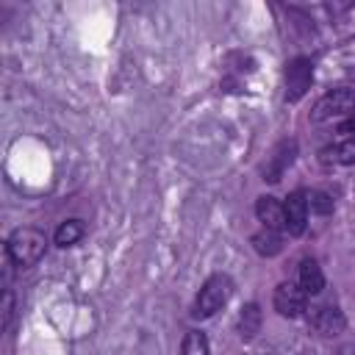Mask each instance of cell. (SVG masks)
I'll use <instances>...</instances> for the list:
<instances>
[{
    "label": "cell",
    "instance_id": "10",
    "mask_svg": "<svg viewBox=\"0 0 355 355\" xmlns=\"http://www.w3.org/2000/svg\"><path fill=\"white\" fill-rule=\"evenodd\" d=\"M322 164H336V166H352L355 164V136H347L319 153Z\"/></svg>",
    "mask_w": 355,
    "mask_h": 355
},
{
    "label": "cell",
    "instance_id": "1",
    "mask_svg": "<svg viewBox=\"0 0 355 355\" xmlns=\"http://www.w3.org/2000/svg\"><path fill=\"white\" fill-rule=\"evenodd\" d=\"M44 250H47L44 233L39 227H31V225H22V227L11 230V236L6 239V255L19 269L36 266L44 258Z\"/></svg>",
    "mask_w": 355,
    "mask_h": 355
},
{
    "label": "cell",
    "instance_id": "3",
    "mask_svg": "<svg viewBox=\"0 0 355 355\" xmlns=\"http://www.w3.org/2000/svg\"><path fill=\"white\" fill-rule=\"evenodd\" d=\"M347 114H355V89L338 86L316 100V105L311 108V122H327L333 116H347Z\"/></svg>",
    "mask_w": 355,
    "mask_h": 355
},
{
    "label": "cell",
    "instance_id": "6",
    "mask_svg": "<svg viewBox=\"0 0 355 355\" xmlns=\"http://www.w3.org/2000/svg\"><path fill=\"white\" fill-rule=\"evenodd\" d=\"M286 211V230L288 236H302L308 227V194L305 191H291L283 202Z\"/></svg>",
    "mask_w": 355,
    "mask_h": 355
},
{
    "label": "cell",
    "instance_id": "11",
    "mask_svg": "<svg viewBox=\"0 0 355 355\" xmlns=\"http://www.w3.org/2000/svg\"><path fill=\"white\" fill-rule=\"evenodd\" d=\"M300 288H302L308 297H316V294L324 288L322 266H319L313 258H305V261L300 263Z\"/></svg>",
    "mask_w": 355,
    "mask_h": 355
},
{
    "label": "cell",
    "instance_id": "18",
    "mask_svg": "<svg viewBox=\"0 0 355 355\" xmlns=\"http://www.w3.org/2000/svg\"><path fill=\"white\" fill-rule=\"evenodd\" d=\"M338 133H347V136H355V116H349V119H344V122L338 125Z\"/></svg>",
    "mask_w": 355,
    "mask_h": 355
},
{
    "label": "cell",
    "instance_id": "12",
    "mask_svg": "<svg viewBox=\"0 0 355 355\" xmlns=\"http://www.w3.org/2000/svg\"><path fill=\"white\" fill-rule=\"evenodd\" d=\"M261 322H263V316H261L258 302H247V305L241 308V313H239V336H241L244 341L255 338L258 330H261Z\"/></svg>",
    "mask_w": 355,
    "mask_h": 355
},
{
    "label": "cell",
    "instance_id": "8",
    "mask_svg": "<svg viewBox=\"0 0 355 355\" xmlns=\"http://www.w3.org/2000/svg\"><path fill=\"white\" fill-rule=\"evenodd\" d=\"M294 155H297V141H294V139L280 141V144L272 150V155L266 158V164H263V180L277 183V180L283 178V172L291 166Z\"/></svg>",
    "mask_w": 355,
    "mask_h": 355
},
{
    "label": "cell",
    "instance_id": "7",
    "mask_svg": "<svg viewBox=\"0 0 355 355\" xmlns=\"http://www.w3.org/2000/svg\"><path fill=\"white\" fill-rule=\"evenodd\" d=\"M308 322H311V327H313L316 333H322V336H338V333L344 330V324H347L344 313H341L336 305H313V308L308 311Z\"/></svg>",
    "mask_w": 355,
    "mask_h": 355
},
{
    "label": "cell",
    "instance_id": "2",
    "mask_svg": "<svg viewBox=\"0 0 355 355\" xmlns=\"http://www.w3.org/2000/svg\"><path fill=\"white\" fill-rule=\"evenodd\" d=\"M230 291H233V280H230L227 275H222V272L211 275V277L202 283V288H200V294H197V300H194L191 316H194V319H211V316H214L216 311H222V305L230 300Z\"/></svg>",
    "mask_w": 355,
    "mask_h": 355
},
{
    "label": "cell",
    "instance_id": "5",
    "mask_svg": "<svg viewBox=\"0 0 355 355\" xmlns=\"http://www.w3.org/2000/svg\"><path fill=\"white\" fill-rule=\"evenodd\" d=\"M305 291L300 288V283H280L277 288H275V297H272V302H275V311L280 313V316H286V319H297V316H302V311H305Z\"/></svg>",
    "mask_w": 355,
    "mask_h": 355
},
{
    "label": "cell",
    "instance_id": "17",
    "mask_svg": "<svg viewBox=\"0 0 355 355\" xmlns=\"http://www.w3.org/2000/svg\"><path fill=\"white\" fill-rule=\"evenodd\" d=\"M11 316H14V294H11V288H6L3 291V327L6 330L11 324Z\"/></svg>",
    "mask_w": 355,
    "mask_h": 355
},
{
    "label": "cell",
    "instance_id": "13",
    "mask_svg": "<svg viewBox=\"0 0 355 355\" xmlns=\"http://www.w3.org/2000/svg\"><path fill=\"white\" fill-rule=\"evenodd\" d=\"M252 247H255V252L258 255H263V258H275L277 252H283V236L277 233V230H261V233H255L252 236Z\"/></svg>",
    "mask_w": 355,
    "mask_h": 355
},
{
    "label": "cell",
    "instance_id": "19",
    "mask_svg": "<svg viewBox=\"0 0 355 355\" xmlns=\"http://www.w3.org/2000/svg\"><path fill=\"white\" fill-rule=\"evenodd\" d=\"M336 355H355V344H344V347H338Z\"/></svg>",
    "mask_w": 355,
    "mask_h": 355
},
{
    "label": "cell",
    "instance_id": "14",
    "mask_svg": "<svg viewBox=\"0 0 355 355\" xmlns=\"http://www.w3.org/2000/svg\"><path fill=\"white\" fill-rule=\"evenodd\" d=\"M83 233H86V225H83L80 219H67V222H61V225L55 227L53 241H55L58 247H72V244H78V241L83 239Z\"/></svg>",
    "mask_w": 355,
    "mask_h": 355
},
{
    "label": "cell",
    "instance_id": "4",
    "mask_svg": "<svg viewBox=\"0 0 355 355\" xmlns=\"http://www.w3.org/2000/svg\"><path fill=\"white\" fill-rule=\"evenodd\" d=\"M313 80V64L311 58H291L286 64V103H297L308 94Z\"/></svg>",
    "mask_w": 355,
    "mask_h": 355
},
{
    "label": "cell",
    "instance_id": "9",
    "mask_svg": "<svg viewBox=\"0 0 355 355\" xmlns=\"http://www.w3.org/2000/svg\"><path fill=\"white\" fill-rule=\"evenodd\" d=\"M255 216L263 222L266 230H277V233L286 230V211H283V202L275 200V197H269V194H263V197L255 200Z\"/></svg>",
    "mask_w": 355,
    "mask_h": 355
},
{
    "label": "cell",
    "instance_id": "16",
    "mask_svg": "<svg viewBox=\"0 0 355 355\" xmlns=\"http://www.w3.org/2000/svg\"><path fill=\"white\" fill-rule=\"evenodd\" d=\"M308 211H313V214H319V216L333 214V197L324 194V191H311V194H308Z\"/></svg>",
    "mask_w": 355,
    "mask_h": 355
},
{
    "label": "cell",
    "instance_id": "15",
    "mask_svg": "<svg viewBox=\"0 0 355 355\" xmlns=\"http://www.w3.org/2000/svg\"><path fill=\"white\" fill-rule=\"evenodd\" d=\"M180 355H211V347H208L205 333H200V330H189L186 338H183Z\"/></svg>",
    "mask_w": 355,
    "mask_h": 355
}]
</instances>
